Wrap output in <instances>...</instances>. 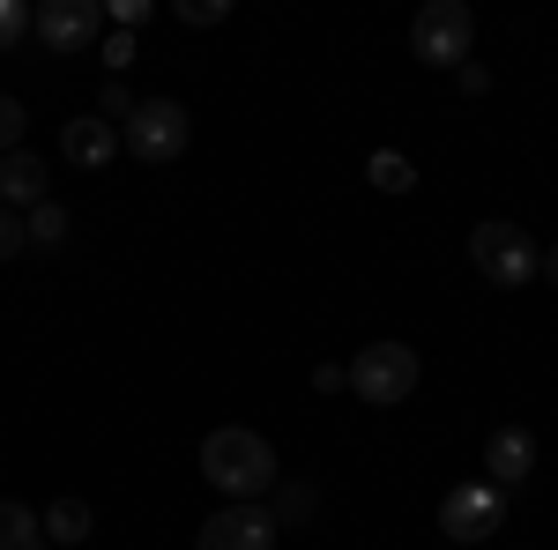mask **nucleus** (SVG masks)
Returning a JSON list of instances; mask_svg holds the SVG:
<instances>
[{"mask_svg":"<svg viewBox=\"0 0 558 550\" xmlns=\"http://www.w3.org/2000/svg\"><path fill=\"white\" fill-rule=\"evenodd\" d=\"M202 476L223 491V506H260L276 491V447L246 424H223L202 439Z\"/></svg>","mask_w":558,"mask_h":550,"instance_id":"f257e3e1","label":"nucleus"},{"mask_svg":"<svg viewBox=\"0 0 558 550\" xmlns=\"http://www.w3.org/2000/svg\"><path fill=\"white\" fill-rule=\"evenodd\" d=\"M470 260L484 283H499V291H529L536 276H544V254H536V239L521 231V223H476L470 231Z\"/></svg>","mask_w":558,"mask_h":550,"instance_id":"f03ea898","label":"nucleus"},{"mask_svg":"<svg viewBox=\"0 0 558 550\" xmlns=\"http://www.w3.org/2000/svg\"><path fill=\"white\" fill-rule=\"evenodd\" d=\"M343 372H350V394H357V402L395 410V402H410V394H417V372H425V365H417V350H410V342H373V350H357V357H350Z\"/></svg>","mask_w":558,"mask_h":550,"instance_id":"7ed1b4c3","label":"nucleus"},{"mask_svg":"<svg viewBox=\"0 0 558 550\" xmlns=\"http://www.w3.org/2000/svg\"><path fill=\"white\" fill-rule=\"evenodd\" d=\"M120 142H128L134 164H172V157H186V142H194V120L179 112L172 97H142L134 120L120 127Z\"/></svg>","mask_w":558,"mask_h":550,"instance_id":"20e7f679","label":"nucleus"},{"mask_svg":"<svg viewBox=\"0 0 558 550\" xmlns=\"http://www.w3.org/2000/svg\"><path fill=\"white\" fill-rule=\"evenodd\" d=\"M476 45V15L462 8V0H432V8H417V23H410V52L425 60V68H462Z\"/></svg>","mask_w":558,"mask_h":550,"instance_id":"39448f33","label":"nucleus"},{"mask_svg":"<svg viewBox=\"0 0 558 550\" xmlns=\"http://www.w3.org/2000/svg\"><path fill=\"white\" fill-rule=\"evenodd\" d=\"M499 521H507V491H499V484H454V491L439 499V536H454V543L499 536Z\"/></svg>","mask_w":558,"mask_h":550,"instance_id":"423d86ee","label":"nucleus"},{"mask_svg":"<svg viewBox=\"0 0 558 550\" xmlns=\"http://www.w3.org/2000/svg\"><path fill=\"white\" fill-rule=\"evenodd\" d=\"M31 30L52 52H89L97 30H105V8L97 0H45V8H31Z\"/></svg>","mask_w":558,"mask_h":550,"instance_id":"0eeeda50","label":"nucleus"},{"mask_svg":"<svg viewBox=\"0 0 558 550\" xmlns=\"http://www.w3.org/2000/svg\"><path fill=\"white\" fill-rule=\"evenodd\" d=\"M276 521H268V506H223L202 521V536H194V550H276Z\"/></svg>","mask_w":558,"mask_h":550,"instance_id":"6e6552de","label":"nucleus"},{"mask_svg":"<svg viewBox=\"0 0 558 550\" xmlns=\"http://www.w3.org/2000/svg\"><path fill=\"white\" fill-rule=\"evenodd\" d=\"M536 476V431H521V424H499L492 439H484V484H499V491H514Z\"/></svg>","mask_w":558,"mask_h":550,"instance_id":"1a4fd4ad","label":"nucleus"},{"mask_svg":"<svg viewBox=\"0 0 558 550\" xmlns=\"http://www.w3.org/2000/svg\"><path fill=\"white\" fill-rule=\"evenodd\" d=\"M60 157L83 164V171H105L120 157V127H105L97 112H89V120H68V127H60Z\"/></svg>","mask_w":558,"mask_h":550,"instance_id":"9d476101","label":"nucleus"},{"mask_svg":"<svg viewBox=\"0 0 558 550\" xmlns=\"http://www.w3.org/2000/svg\"><path fill=\"white\" fill-rule=\"evenodd\" d=\"M45 157H31V149H15V157H0V209H38V201H52L45 194Z\"/></svg>","mask_w":558,"mask_h":550,"instance_id":"9b49d317","label":"nucleus"},{"mask_svg":"<svg viewBox=\"0 0 558 550\" xmlns=\"http://www.w3.org/2000/svg\"><path fill=\"white\" fill-rule=\"evenodd\" d=\"M0 550H52L38 528V513L23 506V499H0Z\"/></svg>","mask_w":558,"mask_h":550,"instance_id":"f8f14e48","label":"nucleus"},{"mask_svg":"<svg viewBox=\"0 0 558 550\" xmlns=\"http://www.w3.org/2000/svg\"><path fill=\"white\" fill-rule=\"evenodd\" d=\"M38 528H45V543H89V506L83 499H52Z\"/></svg>","mask_w":558,"mask_h":550,"instance_id":"ddd939ff","label":"nucleus"},{"mask_svg":"<svg viewBox=\"0 0 558 550\" xmlns=\"http://www.w3.org/2000/svg\"><path fill=\"white\" fill-rule=\"evenodd\" d=\"M23 231H31L38 254H60V246H68V209H60V201H38V209L23 216Z\"/></svg>","mask_w":558,"mask_h":550,"instance_id":"4468645a","label":"nucleus"},{"mask_svg":"<svg viewBox=\"0 0 558 550\" xmlns=\"http://www.w3.org/2000/svg\"><path fill=\"white\" fill-rule=\"evenodd\" d=\"M373 186H380V194H410V186H417V164H410V157H402V149H373Z\"/></svg>","mask_w":558,"mask_h":550,"instance_id":"2eb2a0df","label":"nucleus"},{"mask_svg":"<svg viewBox=\"0 0 558 550\" xmlns=\"http://www.w3.org/2000/svg\"><path fill=\"white\" fill-rule=\"evenodd\" d=\"M313 506H320V499H313V484H283V491H276V506H268V521H276V528H299Z\"/></svg>","mask_w":558,"mask_h":550,"instance_id":"dca6fc26","label":"nucleus"},{"mask_svg":"<svg viewBox=\"0 0 558 550\" xmlns=\"http://www.w3.org/2000/svg\"><path fill=\"white\" fill-rule=\"evenodd\" d=\"M97 60H105V68H112V83H120V75L134 68V30H112V38H97Z\"/></svg>","mask_w":558,"mask_h":550,"instance_id":"f3484780","label":"nucleus"},{"mask_svg":"<svg viewBox=\"0 0 558 550\" xmlns=\"http://www.w3.org/2000/svg\"><path fill=\"white\" fill-rule=\"evenodd\" d=\"M23 127H31V112H23L15 97H0V157H15V149H23Z\"/></svg>","mask_w":558,"mask_h":550,"instance_id":"a211bd4d","label":"nucleus"},{"mask_svg":"<svg viewBox=\"0 0 558 550\" xmlns=\"http://www.w3.org/2000/svg\"><path fill=\"white\" fill-rule=\"evenodd\" d=\"M23 38H31V8L23 0H0V52H15Z\"/></svg>","mask_w":558,"mask_h":550,"instance_id":"6ab92c4d","label":"nucleus"},{"mask_svg":"<svg viewBox=\"0 0 558 550\" xmlns=\"http://www.w3.org/2000/svg\"><path fill=\"white\" fill-rule=\"evenodd\" d=\"M223 15H231L223 0H179V23H194V30H216Z\"/></svg>","mask_w":558,"mask_h":550,"instance_id":"aec40b11","label":"nucleus"},{"mask_svg":"<svg viewBox=\"0 0 558 550\" xmlns=\"http://www.w3.org/2000/svg\"><path fill=\"white\" fill-rule=\"evenodd\" d=\"M23 246H31V231H23V216H15V209H0V260H15Z\"/></svg>","mask_w":558,"mask_h":550,"instance_id":"412c9836","label":"nucleus"},{"mask_svg":"<svg viewBox=\"0 0 558 550\" xmlns=\"http://www.w3.org/2000/svg\"><path fill=\"white\" fill-rule=\"evenodd\" d=\"M454 89H462V97H484V89H492V68L462 60V68H454Z\"/></svg>","mask_w":558,"mask_h":550,"instance_id":"4be33fe9","label":"nucleus"},{"mask_svg":"<svg viewBox=\"0 0 558 550\" xmlns=\"http://www.w3.org/2000/svg\"><path fill=\"white\" fill-rule=\"evenodd\" d=\"M105 15H112V23H120V30H134V23H142V15H149V0H112V8H105Z\"/></svg>","mask_w":558,"mask_h":550,"instance_id":"5701e85b","label":"nucleus"},{"mask_svg":"<svg viewBox=\"0 0 558 550\" xmlns=\"http://www.w3.org/2000/svg\"><path fill=\"white\" fill-rule=\"evenodd\" d=\"M313 387H320V394H336V387H350V372H343V365H320V372H313Z\"/></svg>","mask_w":558,"mask_h":550,"instance_id":"b1692460","label":"nucleus"},{"mask_svg":"<svg viewBox=\"0 0 558 550\" xmlns=\"http://www.w3.org/2000/svg\"><path fill=\"white\" fill-rule=\"evenodd\" d=\"M544 283H551V291H558V239H551V246H544Z\"/></svg>","mask_w":558,"mask_h":550,"instance_id":"393cba45","label":"nucleus"}]
</instances>
